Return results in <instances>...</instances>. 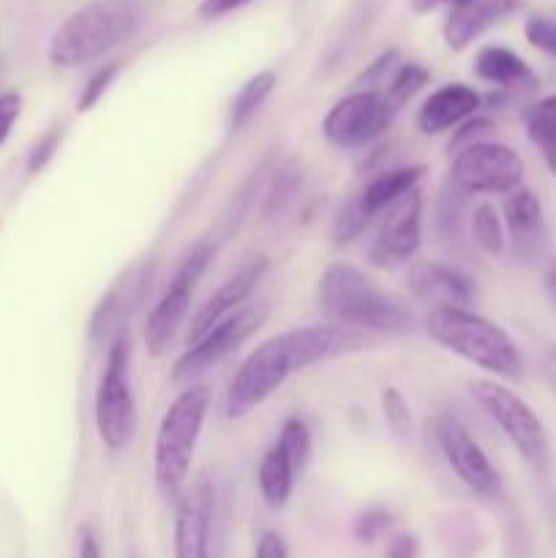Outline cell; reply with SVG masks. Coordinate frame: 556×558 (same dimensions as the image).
Listing matches in <instances>:
<instances>
[{"mask_svg": "<svg viewBox=\"0 0 556 558\" xmlns=\"http://www.w3.org/2000/svg\"><path fill=\"white\" fill-rule=\"evenodd\" d=\"M74 558H104L101 545H98L93 529H80V537H76V550Z\"/></svg>", "mask_w": 556, "mask_h": 558, "instance_id": "f35d334b", "label": "cell"}, {"mask_svg": "<svg viewBox=\"0 0 556 558\" xmlns=\"http://www.w3.org/2000/svg\"><path fill=\"white\" fill-rule=\"evenodd\" d=\"M265 270H267V259L265 256H256V259H251L249 265L240 267L232 278H227V283H223L213 298H207V303L191 316L189 332H185V347L200 341L205 332H210L213 327L221 325L227 316H232L234 311L243 308V303L251 298V292H254L256 283L262 281Z\"/></svg>", "mask_w": 556, "mask_h": 558, "instance_id": "9a60e30c", "label": "cell"}, {"mask_svg": "<svg viewBox=\"0 0 556 558\" xmlns=\"http://www.w3.org/2000/svg\"><path fill=\"white\" fill-rule=\"evenodd\" d=\"M527 134L537 147L556 142V93L529 107Z\"/></svg>", "mask_w": 556, "mask_h": 558, "instance_id": "f1b7e54d", "label": "cell"}, {"mask_svg": "<svg viewBox=\"0 0 556 558\" xmlns=\"http://www.w3.org/2000/svg\"><path fill=\"white\" fill-rule=\"evenodd\" d=\"M213 256H216V245L196 243L185 254V259L180 262V267L174 270L172 281L164 289L158 303L153 305L145 325V347L153 357H161V354L169 352V343L174 341L178 330L183 327L191 308V300H194L196 283H200V278L210 267Z\"/></svg>", "mask_w": 556, "mask_h": 558, "instance_id": "ba28073f", "label": "cell"}, {"mask_svg": "<svg viewBox=\"0 0 556 558\" xmlns=\"http://www.w3.org/2000/svg\"><path fill=\"white\" fill-rule=\"evenodd\" d=\"M523 36H527V41L532 44L534 49L556 58V16H529L527 25H523Z\"/></svg>", "mask_w": 556, "mask_h": 558, "instance_id": "1f68e13d", "label": "cell"}, {"mask_svg": "<svg viewBox=\"0 0 556 558\" xmlns=\"http://www.w3.org/2000/svg\"><path fill=\"white\" fill-rule=\"evenodd\" d=\"M396 109L382 90H354L327 109L322 120V134L333 147L360 150L374 145L390 129Z\"/></svg>", "mask_w": 556, "mask_h": 558, "instance_id": "30bf717a", "label": "cell"}, {"mask_svg": "<svg viewBox=\"0 0 556 558\" xmlns=\"http://www.w3.org/2000/svg\"><path fill=\"white\" fill-rule=\"evenodd\" d=\"M267 319V305H243L240 311H234L232 316L221 322V325L213 327L210 332L200 338V341L189 343L185 352L180 354L178 363L172 368V381H194L202 374H207L210 368H216L223 357L234 352L243 341H249L256 330L262 327V322Z\"/></svg>", "mask_w": 556, "mask_h": 558, "instance_id": "8fae6325", "label": "cell"}, {"mask_svg": "<svg viewBox=\"0 0 556 558\" xmlns=\"http://www.w3.org/2000/svg\"><path fill=\"white\" fill-rule=\"evenodd\" d=\"M483 98L474 87L463 85V82H452V85H442L431 93L423 101L418 112V129L420 134L434 136L445 134V131L458 129V125L467 123L469 118H474V112L480 109Z\"/></svg>", "mask_w": 556, "mask_h": 558, "instance_id": "ac0fdd59", "label": "cell"}, {"mask_svg": "<svg viewBox=\"0 0 556 558\" xmlns=\"http://www.w3.org/2000/svg\"><path fill=\"white\" fill-rule=\"evenodd\" d=\"M22 101L16 93H0V145L9 140L11 129H14L16 118H20Z\"/></svg>", "mask_w": 556, "mask_h": 558, "instance_id": "836d02e7", "label": "cell"}, {"mask_svg": "<svg viewBox=\"0 0 556 558\" xmlns=\"http://www.w3.org/2000/svg\"><path fill=\"white\" fill-rule=\"evenodd\" d=\"M474 76L496 87H532L534 71L527 60L507 47H483L474 58Z\"/></svg>", "mask_w": 556, "mask_h": 558, "instance_id": "7402d4cb", "label": "cell"}, {"mask_svg": "<svg viewBox=\"0 0 556 558\" xmlns=\"http://www.w3.org/2000/svg\"><path fill=\"white\" fill-rule=\"evenodd\" d=\"M425 332L431 341L447 352L458 354L474 368L496 376V379H518L523 368L521 352L505 327L469 308H436L425 319Z\"/></svg>", "mask_w": 556, "mask_h": 558, "instance_id": "5b68a950", "label": "cell"}, {"mask_svg": "<svg viewBox=\"0 0 556 558\" xmlns=\"http://www.w3.org/2000/svg\"><path fill=\"white\" fill-rule=\"evenodd\" d=\"M450 178L463 194L510 196L523 185V161L510 145L483 140L456 153Z\"/></svg>", "mask_w": 556, "mask_h": 558, "instance_id": "9c48e42d", "label": "cell"}, {"mask_svg": "<svg viewBox=\"0 0 556 558\" xmlns=\"http://www.w3.org/2000/svg\"><path fill=\"white\" fill-rule=\"evenodd\" d=\"M136 0H90L65 16L49 38V60L60 69L93 63L140 31Z\"/></svg>", "mask_w": 556, "mask_h": 558, "instance_id": "277c9868", "label": "cell"}, {"mask_svg": "<svg viewBox=\"0 0 556 558\" xmlns=\"http://www.w3.org/2000/svg\"><path fill=\"white\" fill-rule=\"evenodd\" d=\"M428 80H431L428 69H423L420 63H401L396 71H392V76L387 80V85L382 87V93H385V98L390 101V107L398 112L403 104L412 101V98L418 96L425 85H428Z\"/></svg>", "mask_w": 556, "mask_h": 558, "instance_id": "484cf974", "label": "cell"}, {"mask_svg": "<svg viewBox=\"0 0 556 558\" xmlns=\"http://www.w3.org/2000/svg\"><path fill=\"white\" fill-rule=\"evenodd\" d=\"M505 223L512 238V248L521 259H537L545 248V218L537 194L527 185L505 196Z\"/></svg>", "mask_w": 556, "mask_h": 558, "instance_id": "d6986e66", "label": "cell"}, {"mask_svg": "<svg viewBox=\"0 0 556 558\" xmlns=\"http://www.w3.org/2000/svg\"><path fill=\"white\" fill-rule=\"evenodd\" d=\"M213 515H216V494L207 480H200L178 501L172 532L174 558H213Z\"/></svg>", "mask_w": 556, "mask_h": 558, "instance_id": "5bb4252c", "label": "cell"}, {"mask_svg": "<svg viewBox=\"0 0 556 558\" xmlns=\"http://www.w3.org/2000/svg\"><path fill=\"white\" fill-rule=\"evenodd\" d=\"M254 558H289L287 543H283L281 534H278V532H265V534H262L259 543H256Z\"/></svg>", "mask_w": 556, "mask_h": 558, "instance_id": "d590c367", "label": "cell"}, {"mask_svg": "<svg viewBox=\"0 0 556 558\" xmlns=\"http://www.w3.org/2000/svg\"><path fill=\"white\" fill-rule=\"evenodd\" d=\"M425 178L423 163H412V167H396L385 169L376 178H371L368 183L360 189V194L354 196L360 210L365 213L368 221H374L376 216L387 210V207L396 205L401 196H407L409 191H414L420 185V180Z\"/></svg>", "mask_w": 556, "mask_h": 558, "instance_id": "44dd1931", "label": "cell"}, {"mask_svg": "<svg viewBox=\"0 0 556 558\" xmlns=\"http://www.w3.org/2000/svg\"><path fill=\"white\" fill-rule=\"evenodd\" d=\"M276 85H278V76L273 74V71H259V74L249 76V80L238 87L232 101H229V109H227L229 131L245 129V125L251 123V118L265 107V101L273 96Z\"/></svg>", "mask_w": 556, "mask_h": 558, "instance_id": "cb8c5ba5", "label": "cell"}, {"mask_svg": "<svg viewBox=\"0 0 556 558\" xmlns=\"http://www.w3.org/2000/svg\"><path fill=\"white\" fill-rule=\"evenodd\" d=\"M387 526H390V512H387L385 507H368V510L360 512L358 521H354V537H358L360 543L371 545L387 532Z\"/></svg>", "mask_w": 556, "mask_h": 558, "instance_id": "d6a6232c", "label": "cell"}, {"mask_svg": "<svg viewBox=\"0 0 556 558\" xmlns=\"http://www.w3.org/2000/svg\"><path fill=\"white\" fill-rule=\"evenodd\" d=\"M521 0H463L456 9H450V16L445 22V44L456 52L467 49L469 44L478 41L488 27L505 20L507 14L518 9Z\"/></svg>", "mask_w": 556, "mask_h": 558, "instance_id": "ffe728a7", "label": "cell"}, {"mask_svg": "<svg viewBox=\"0 0 556 558\" xmlns=\"http://www.w3.org/2000/svg\"><path fill=\"white\" fill-rule=\"evenodd\" d=\"M147 289V270L145 265H134L112 289L107 292V298L96 305L90 316V338L93 341H112L114 336H120L129 319L131 311L140 305V300L145 298Z\"/></svg>", "mask_w": 556, "mask_h": 558, "instance_id": "e0dca14e", "label": "cell"}, {"mask_svg": "<svg viewBox=\"0 0 556 558\" xmlns=\"http://www.w3.org/2000/svg\"><path fill=\"white\" fill-rule=\"evenodd\" d=\"M60 136H63V131L55 129V131H49V134L44 136V140L38 142L36 147H33L31 161H27L31 172H38V169L47 167V161L55 156V150H58V147H60Z\"/></svg>", "mask_w": 556, "mask_h": 558, "instance_id": "e575fe53", "label": "cell"}, {"mask_svg": "<svg viewBox=\"0 0 556 558\" xmlns=\"http://www.w3.org/2000/svg\"><path fill=\"white\" fill-rule=\"evenodd\" d=\"M118 74H120V63L101 65V69H98L96 74L87 80V85L82 87L80 98H76V112H90V109L96 107L104 96H107V90L112 87L114 76Z\"/></svg>", "mask_w": 556, "mask_h": 558, "instance_id": "4dcf8cb0", "label": "cell"}, {"mask_svg": "<svg viewBox=\"0 0 556 558\" xmlns=\"http://www.w3.org/2000/svg\"><path fill=\"white\" fill-rule=\"evenodd\" d=\"M458 3H463V0H409V5H412L418 14H428V11L439 9V5H450V9H456Z\"/></svg>", "mask_w": 556, "mask_h": 558, "instance_id": "ab89813d", "label": "cell"}, {"mask_svg": "<svg viewBox=\"0 0 556 558\" xmlns=\"http://www.w3.org/2000/svg\"><path fill=\"white\" fill-rule=\"evenodd\" d=\"M210 401V387L189 385L164 412L153 445V483L161 499L178 505L183 496Z\"/></svg>", "mask_w": 556, "mask_h": 558, "instance_id": "3957f363", "label": "cell"}, {"mask_svg": "<svg viewBox=\"0 0 556 558\" xmlns=\"http://www.w3.org/2000/svg\"><path fill=\"white\" fill-rule=\"evenodd\" d=\"M352 347H358V336L330 322L292 327V330L267 338L240 363V368L229 379L227 396H223V417H249L267 398L281 390L289 376L338 357Z\"/></svg>", "mask_w": 556, "mask_h": 558, "instance_id": "6da1fadb", "label": "cell"}, {"mask_svg": "<svg viewBox=\"0 0 556 558\" xmlns=\"http://www.w3.org/2000/svg\"><path fill=\"white\" fill-rule=\"evenodd\" d=\"M436 439H439V450L445 456L447 466L456 472V477L467 485L472 494L491 496L499 494V472L494 469L491 458L485 456L483 447L472 439L467 425L456 417H445L436 428Z\"/></svg>", "mask_w": 556, "mask_h": 558, "instance_id": "4fadbf2b", "label": "cell"}, {"mask_svg": "<svg viewBox=\"0 0 556 558\" xmlns=\"http://www.w3.org/2000/svg\"><path fill=\"white\" fill-rule=\"evenodd\" d=\"M294 480H298L294 466L289 463V458L273 445L270 450L265 452V458H262L259 472H256L259 494L270 510H283V507H287V501L292 499Z\"/></svg>", "mask_w": 556, "mask_h": 558, "instance_id": "603a6c76", "label": "cell"}, {"mask_svg": "<svg viewBox=\"0 0 556 558\" xmlns=\"http://www.w3.org/2000/svg\"><path fill=\"white\" fill-rule=\"evenodd\" d=\"M276 447L289 458L294 472H303L311 461V430L309 425H305V420L300 417L283 420L281 430H278Z\"/></svg>", "mask_w": 556, "mask_h": 558, "instance_id": "4316f807", "label": "cell"}, {"mask_svg": "<svg viewBox=\"0 0 556 558\" xmlns=\"http://www.w3.org/2000/svg\"><path fill=\"white\" fill-rule=\"evenodd\" d=\"M472 238L488 256L505 254V221H501L499 210L488 205V202H483V205L472 210Z\"/></svg>", "mask_w": 556, "mask_h": 558, "instance_id": "d4e9b609", "label": "cell"}, {"mask_svg": "<svg viewBox=\"0 0 556 558\" xmlns=\"http://www.w3.org/2000/svg\"><path fill=\"white\" fill-rule=\"evenodd\" d=\"M131 341L129 332H120L109 341L107 363L93 398V420L101 445L109 452H120L131 441L136 428V407L131 392Z\"/></svg>", "mask_w": 556, "mask_h": 558, "instance_id": "8992f818", "label": "cell"}, {"mask_svg": "<svg viewBox=\"0 0 556 558\" xmlns=\"http://www.w3.org/2000/svg\"><path fill=\"white\" fill-rule=\"evenodd\" d=\"M409 294L436 308H467L474 300V283L461 270L442 262H414L407 276Z\"/></svg>", "mask_w": 556, "mask_h": 558, "instance_id": "2e32d148", "label": "cell"}, {"mask_svg": "<svg viewBox=\"0 0 556 558\" xmlns=\"http://www.w3.org/2000/svg\"><path fill=\"white\" fill-rule=\"evenodd\" d=\"M319 308L330 325L403 336L414 330V314L387 289L349 262H330L319 276Z\"/></svg>", "mask_w": 556, "mask_h": 558, "instance_id": "7a4b0ae2", "label": "cell"}, {"mask_svg": "<svg viewBox=\"0 0 556 558\" xmlns=\"http://www.w3.org/2000/svg\"><path fill=\"white\" fill-rule=\"evenodd\" d=\"M382 403V417H385L387 430H390L396 439L407 441L412 436V409H409L407 398L401 396L398 387H385L379 396Z\"/></svg>", "mask_w": 556, "mask_h": 558, "instance_id": "83f0119b", "label": "cell"}, {"mask_svg": "<svg viewBox=\"0 0 556 558\" xmlns=\"http://www.w3.org/2000/svg\"><path fill=\"white\" fill-rule=\"evenodd\" d=\"M251 0H202L200 3V16L202 20H218L223 14H232V11L243 9Z\"/></svg>", "mask_w": 556, "mask_h": 558, "instance_id": "74e56055", "label": "cell"}, {"mask_svg": "<svg viewBox=\"0 0 556 558\" xmlns=\"http://www.w3.org/2000/svg\"><path fill=\"white\" fill-rule=\"evenodd\" d=\"M469 396L494 420L496 428L507 436L518 456L537 472H545V466H548V436H545V428L534 409L496 379L469 381Z\"/></svg>", "mask_w": 556, "mask_h": 558, "instance_id": "52a82bcc", "label": "cell"}, {"mask_svg": "<svg viewBox=\"0 0 556 558\" xmlns=\"http://www.w3.org/2000/svg\"><path fill=\"white\" fill-rule=\"evenodd\" d=\"M420 556V543L414 534H396V537L387 543V558H418Z\"/></svg>", "mask_w": 556, "mask_h": 558, "instance_id": "8d00e7d4", "label": "cell"}, {"mask_svg": "<svg viewBox=\"0 0 556 558\" xmlns=\"http://www.w3.org/2000/svg\"><path fill=\"white\" fill-rule=\"evenodd\" d=\"M300 189V172L294 167H281L273 174V183L265 196V216H276L281 213L289 202L294 199Z\"/></svg>", "mask_w": 556, "mask_h": 558, "instance_id": "f546056e", "label": "cell"}, {"mask_svg": "<svg viewBox=\"0 0 556 558\" xmlns=\"http://www.w3.org/2000/svg\"><path fill=\"white\" fill-rule=\"evenodd\" d=\"M420 243H423V196L414 189L385 210L368 248V265L376 270H398L414 259Z\"/></svg>", "mask_w": 556, "mask_h": 558, "instance_id": "7c38bea8", "label": "cell"}, {"mask_svg": "<svg viewBox=\"0 0 556 558\" xmlns=\"http://www.w3.org/2000/svg\"><path fill=\"white\" fill-rule=\"evenodd\" d=\"M543 287H545V294H548V298L556 303V259H551L548 265H545Z\"/></svg>", "mask_w": 556, "mask_h": 558, "instance_id": "60d3db41", "label": "cell"}]
</instances>
